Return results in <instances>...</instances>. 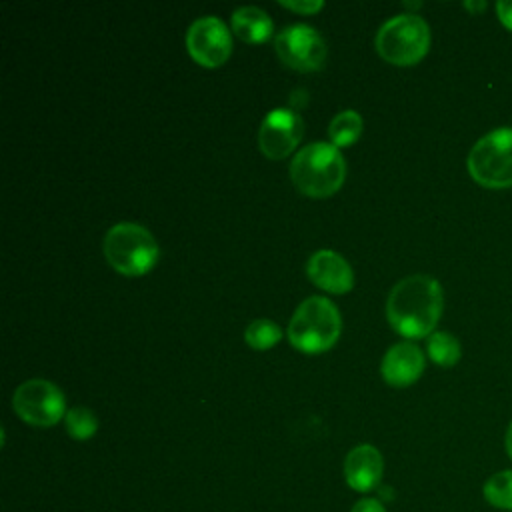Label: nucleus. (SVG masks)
I'll use <instances>...</instances> for the list:
<instances>
[{"label":"nucleus","instance_id":"f257e3e1","mask_svg":"<svg viewBox=\"0 0 512 512\" xmlns=\"http://www.w3.org/2000/svg\"><path fill=\"white\" fill-rule=\"evenodd\" d=\"M442 306L440 282L428 274H410L392 286L386 300V318L398 334L424 338L434 332Z\"/></svg>","mask_w":512,"mask_h":512},{"label":"nucleus","instance_id":"f03ea898","mask_svg":"<svg viewBox=\"0 0 512 512\" xmlns=\"http://www.w3.org/2000/svg\"><path fill=\"white\" fill-rule=\"evenodd\" d=\"M294 186L310 198H328L340 190L346 178V162L330 142H312L304 146L290 162Z\"/></svg>","mask_w":512,"mask_h":512},{"label":"nucleus","instance_id":"7ed1b4c3","mask_svg":"<svg viewBox=\"0 0 512 512\" xmlns=\"http://www.w3.org/2000/svg\"><path fill=\"white\" fill-rule=\"evenodd\" d=\"M106 262L122 276L148 274L158 258L160 248L152 232L136 222H118L104 236Z\"/></svg>","mask_w":512,"mask_h":512},{"label":"nucleus","instance_id":"20e7f679","mask_svg":"<svg viewBox=\"0 0 512 512\" xmlns=\"http://www.w3.org/2000/svg\"><path fill=\"white\" fill-rule=\"evenodd\" d=\"M342 320L338 308L324 296L306 298L288 322V340L306 354L332 348L340 336Z\"/></svg>","mask_w":512,"mask_h":512},{"label":"nucleus","instance_id":"39448f33","mask_svg":"<svg viewBox=\"0 0 512 512\" xmlns=\"http://www.w3.org/2000/svg\"><path fill=\"white\" fill-rule=\"evenodd\" d=\"M378 54L394 66L420 62L430 48V28L424 18L412 12L396 14L376 32Z\"/></svg>","mask_w":512,"mask_h":512},{"label":"nucleus","instance_id":"423d86ee","mask_svg":"<svg viewBox=\"0 0 512 512\" xmlns=\"http://www.w3.org/2000/svg\"><path fill=\"white\" fill-rule=\"evenodd\" d=\"M474 182L484 188L512 186V126L496 128L484 134L470 150L466 160Z\"/></svg>","mask_w":512,"mask_h":512},{"label":"nucleus","instance_id":"0eeeda50","mask_svg":"<svg viewBox=\"0 0 512 512\" xmlns=\"http://www.w3.org/2000/svg\"><path fill=\"white\" fill-rule=\"evenodd\" d=\"M14 412L32 426H54L66 416V400L62 390L42 378L22 382L12 396Z\"/></svg>","mask_w":512,"mask_h":512},{"label":"nucleus","instance_id":"6e6552de","mask_svg":"<svg viewBox=\"0 0 512 512\" xmlns=\"http://www.w3.org/2000/svg\"><path fill=\"white\" fill-rule=\"evenodd\" d=\"M274 48L278 58L298 72H312L322 68L328 54L324 38L308 24L286 26L276 34Z\"/></svg>","mask_w":512,"mask_h":512},{"label":"nucleus","instance_id":"1a4fd4ad","mask_svg":"<svg viewBox=\"0 0 512 512\" xmlns=\"http://www.w3.org/2000/svg\"><path fill=\"white\" fill-rule=\"evenodd\" d=\"M186 50L190 58L204 68L222 66L232 52L228 26L216 16H202L188 26Z\"/></svg>","mask_w":512,"mask_h":512},{"label":"nucleus","instance_id":"9d476101","mask_svg":"<svg viewBox=\"0 0 512 512\" xmlns=\"http://www.w3.org/2000/svg\"><path fill=\"white\" fill-rule=\"evenodd\" d=\"M304 134V120L290 108H274L266 114L258 130V148L270 160L286 158Z\"/></svg>","mask_w":512,"mask_h":512},{"label":"nucleus","instance_id":"9b49d317","mask_svg":"<svg viewBox=\"0 0 512 512\" xmlns=\"http://www.w3.org/2000/svg\"><path fill=\"white\" fill-rule=\"evenodd\" d=\"M306 274L330 294H346L354 286L352 266L334 250H316L306 262Z\"/></svg>","mask_w":512,"mask_h":512},{"label":"nucleus","instance_id":"f8f14e48","mask_svg":"<svg viewBox=\"0 0 512 512\" xmlns=\"http://www.w3.org/2000/svg\"><path fill=\"white\" fill-rule=\"evenodd\" d=\"M426 360L414 342H398L388 348L380 362V374L386 384L404 388L414 384L424 372Z\"/></svg>","mask_w":512,"mask_h":512},{"label":"nucleus","instance_id":"ddd939ff","mask_svg":"<svg viewBox=\"0 0 512 512\" xmlns=\"http://www.w3.org/2000/svg\"><path fill=\"white\" fill-rule=\"evenodd\" d=\"M384 472V460L372 444H358L346 454L344 478L356 492H370L378 488Z\"/></svg>","mask_w":512,"mask_h":512},{"label":"nucleus","instance_id":"4468645a","mask_svg":"<svg viewBox=\"0 0 512 512\" xmlns=\"http://www.w3.org/2000/svg\"><path fill=\"white\" fill-rule=\"evenodd\" d=\"M230 26H232V32L248 44L266 42L272 36V28H274L270 16L258 6L236 8L232 12Z\"/></svg>","mask_w":512,"mask_h":512},{"label":"nucleus","instance_id":"2eb2a0df","mask_svg":"<svg viewBox=\"0 0 512 512\" xmlns=\"http://www.w3.org/2000/svg\"><path fill=\"white\" fill-rule=\"evenodd\" d=\"M362 116L356 110H342L338 112L330 124H328V136H330V144H334L336 148H344V146H352L360 134H362Z\"/></svg>","mask_w":512,"mask_h":512},{"label":"nucleus","instance_id":"dca6fc26","mask_svg":"<svg viewBox=\"0 0 512 512\" xmlns=\"http://www.w3.org/2000/svg\"><path fill=\"white\" fill-rule=\"evenodd\" d=\"M426 350H428L430 360L436 362L438 366H444V368L454 366L462 356V348H460L458 338L450 332H444V330H434L428 336Z\"/></svg>","mask_w":512,"mask_h":512},{"label":"nucleus","instance_id":"f3484780","mask_svg":"<svg viewBox=\"0 0 512 512\" xmlns=\"http://www.w3.org/2000/svg\"><path fill=\"white\" fill-rule=\"evenodd\" d=\"M484 500L500 510H512V470L494 472L482 488Z\"/></svg>","mask_w":512,"mask_h":512},{"label":"nucleus","instance_id":"a211bd4d","mask_svg":"<svg viewBox=\"0 0 512 512\" xmlns=\"http://www.w3.org/2000/svg\"><path fill=\"white\" fill-rule=\"evenodd\" d=\"M282 338V330L276 322L268 318L252 320L244 330V340L254 350H268Z\"/></svg>","mask_w":512,"mask_h":512},{"label":"nucleus","instance_id":"6ab92c4d","mask_svg":"<svg viewBox=\"0 0 512 512\" xmlns=\"http://www.w3.org/2000/svg\"><path fill=\"white\" fill-rule=\"evenodd\" d=\"M64 424H66V430L68 434L74 438V440H88L96 434L98 430V418L96 414L86 408V406H74L66 412L64 416Z\"/></svg>","mask_w":512,"mask_h":512},{"label":"nucleus","instance_id":"aec40b11","mask_svg":"<svg viewBox=\"0 0 512 512\" xmlns=\"http://www.w3.org/2000/svg\"><path fill=\"white\" fill-rule=\"evenodd\" d=\"M280 6H284V8H288V10H294V12H300V14H314V12L322 10L324 2H318V0H314V2H306V0H304V2H302V0H282Z\"/></svg>","mask_w":512,"mask_h":512},{"label":"nucleus","instance_id":"412c9836","mask_svg":"<svg viewBox=\"0 0 512 512\" xmlns=\"http://www.w3.org/2000/svg\"><path fill=\"white\" fill-rule=\"evenodd\" d=\"M350 512H386V508L378 498H362L352 506Z\"/></svg>","mask_w":512,"mask_h":512},{"label":"nucleus","instance_id":"4be33fe9","mask_svg":"<svg viewBox=\"0 0 512 512\" xmlns=\"http://www.w3.org/2000/svg\"><path fill=\"white\" fill-rule=\"evenodd\" d=\"M496 12H498L500 22H502L508 30H512V2H510V0H500V2L496 4Z\"/></svg>","mask_w":512,"mask_h":512},{"label":"nucleus","instance_id":"5701e85b","mask_svg":"<svg viewBox=\"0 0 512 512\" xmlns=\"http://www.w3.org/2000/svg\"><path fill=\"white\" fill-rule=\"evenodd\" d=\"M504 446H506V452L512 460V422L508 424V430H506V438H504Z\"/></svg>","mask_w":512,"mask_h":512},{"label":"nucleus","instance_id":"b1692460","mask_svg":"<svg viewBox=\"0 0 512 512\" xmlns=\"http://www.w3.org/2000/svg\"><path fill=\"white\" fill-rule=\"evenodd\" d=\"M464 6H466L468 10H472V12H476V10H482L486 4H484V2H478V4H474V2H466Z\"/></svg>","mask_w":512,"mask_h":512},{"label":"nucleus","instance_id":"393cba45","mask_svg":"<svg viewBox=\"0 0 512 512\" xmlns=\"http://www.w3.org/2000/svg\"><path fill=\"white\" fill-rule=\"evenodd\" d=\"M380 496L386 500V498H392V492H390V486H384V490H380Z\"/></svg>","mask_w":512,"mask_h":512}]
</instances>
